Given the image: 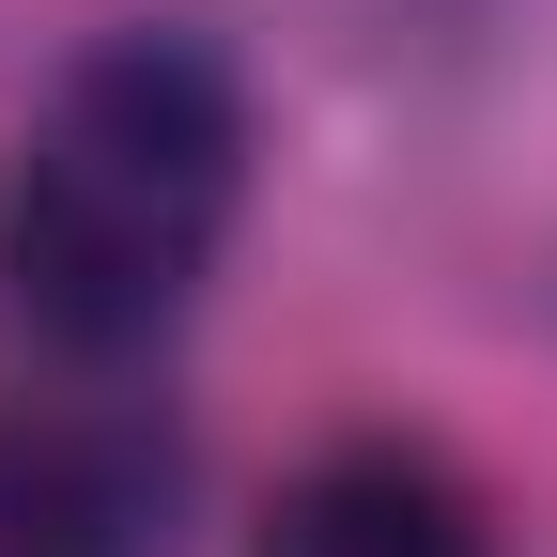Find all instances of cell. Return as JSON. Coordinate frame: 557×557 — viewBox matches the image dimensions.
Wrapping results in <instances>:
<instances>
[{"label": "cell", "mask_w": 557, "mask_h": 557, "mask_svg": "<svg viewBox=\"0 0 557 557\" xmlns=\"http://www.w3.org/2000/svg\"><path fill=\"white\" fill-rule=\"evenodd\" d=\"M186 465L139 403H0V557H171Z\"/></svg>", "instance_id": "cell-2"}, {"label": "cell", "mask_w": 557, "mask_h": 557, "mask_svg": "<svg viewBox=\"0 0 557 557\" xmlns=\"http://www.w3.org/2000/svg\"><path fill=\"white\" fill-rule=\"evenodd\" d=\"M248 218V78L171 16L94 32L0 139V310L47 357H156Z\"/></svg>", "instance_id": "cell-1"}, {"label": "cell", "mask_w": 557, "mask_h": 557, "mask_svg": "<svg viewBox=\"0 0 557 557\" xmlns=\"http://www.w3.org/2000/svg\"><path fill=\"white\" fill-rule=\"evenodd\" d=\"M248 557H511V542H496V511H480V480L449 449L341 434V449H310L278 480V511H263Z\"/></svg>", "instance_id": "cell-3"}]
</instances>
